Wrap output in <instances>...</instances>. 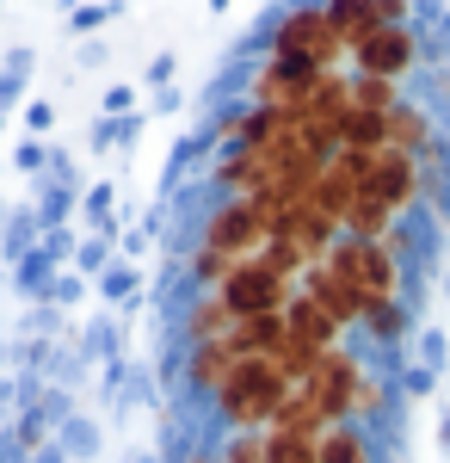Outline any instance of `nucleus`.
<instances>
[{
	"mask_svg": "<svg viewBox=\"0 0 450 463\" xmlns=\"http://www.w3.org/2000/svg\"><path fill=\"white\" fill-rule=\"evenodd\" d=\"M290 390L296 383H290V371L277 358H235V371L222 377V390L210 395V414L222 420V432H266Z\"/></svg>",
	"mask_w": 450,
	"mask_h": 463,
	"instance_id": "obj_1",
	"label": "nucleus"
},
{
	"mask_svg": "<svg viewBox=\"0 0 450 463\" xmlns=\"http://www.w3.org/2000/svg\"><path fill=\"white\" fill-rule=\"evenodd\" d=\"M266 56L296 62V69H314V74H333L346 62V43H340V32H333V19H327L321 0H290L272 25H266Z\"/></svg>",
	"mask_w": 450,
	"mask_h": 463,
	"instance_id": "obj_2",
	"label": "nucleus"
},
{
	"mask_svg": "<svg viewBox=\"0 0 450 463\" xmlns=\"http://www.w3.org/2000/svg\"><path fill=\"white\" fill-rule=\"evenodd\" d=\"M272 241V198H216L198 222V248L222 253V260H253Z\"/></svg>",
	"mask_w": 450,
	"mask_h": 463,
	"instance_id": "obj_3",
	"label": "nucleus"
},
{
	"mask_svg": "<svg viewBox=\"0 0 450 463\" xmlns=\"http://www.w3.org/2000/svg\"><path fill=\"white\" fill-rule=\"evenodd\" d=\"M327 266L346 279L364 303H389V297H408V266L389 241H358V235H340L327 248Z\"/></svg>",
	"mask_w": 450,
	"mask_h": 463,
	"instance_id": "obj_4",
	"label": "nucleus"
},
{
	"mask_svg": "<svg viewBox=\"0 0 450 463\" xmlns=\"http://www.w3.org/2000/svg\"><path fill=\"white\" fill-rule=\"evenodd\" d=\"M370 383V364H364V353H352V340H340V346H327V353L314 358V371L296 383V390L309 395V408L327 420V427H340V420H352V408H358V390Z\"/></svg>",
	"mask_w": 450,
	"mask_h": 463,
	"instance_id": "obj_5",
	"label": "nucleus"
},
{
	"mask_svg": "<svg viewBox=\"0 0 450 463\" xmlns=\"http://www.w3.org/2000/svg\"><path fill=\"white\" fill-rule=\"evenodd\" d=\"M358 198H364V204H377L382 216H395V222H401V216H414L419 198H426L419 161H414V155H401V148H382V155H370Z\"/></svg>",
	"mask_w": 450,
	"mask_h": 463,
	"instance_id": "obj_6",
	"label": "nucleus"
},
{
	"mask_svg": "<svg viewBox=\"0 0 450 463\" xmlns=\"http://www.w3.org/2000/svg\"><path fill=\"white\" fill-rule=\"evenodd\" d=\"M222 303H229V316H284V303L296 297V279H284L277 266H266L259 253L253 260H241L229 279H222V290H216Z\"/></svg>",
	"mask_w": 450,
	"mask_h": 463,
	"instance_id": "obj_7",
	"label": "nucleus"
},
{
	"mask_svg": "<svg viewBox=\"0 0 450 463\" xmlns=\"http://www.w3.org/2000/svg\"><path fill=\"white\" fill-rule=\"evenodd\" d=\"M419 62H426V43L414 25H382L352 50V74H377V80H401V87Z\"/></svg>",
	"mask_w": 450,
	"mask_h": 463,
	"instance_id": "obj_8",
	"label": "nucleus"
},
{
	"mask_svg": "<svg viewBox=\"0 0 450 463\" xmlns=\"http://www.w3.org/2000/svg\"><path fill=\"white\" fill-rule=\"evenodd\" d=\"M314 80L321 74L314 69H296V62H277V56H266L259 69H253V80H247V106H266V111H296L309 106V93H314Z\"/></svg>",
	"mask_w": 450,
	"mask_h": 463,
	"instance_id": "obj_9",
	"label": "nucleus"
},
{
	"mask_svg": "<svg viewBox=\"0 0 450 463\" xmlns=\"http://www.w3.org/2000/svg\"><path fill=\"white\" fill-rule=\"evenodd\" d=\"M272 179L277 174L259 148H222L210 161V192L216 198H259V192H272Z\"/></svg>",
	"mask_w": 450,
	"mask_h": 463,
	"instance_id": "obj_10",
	"label": "nucleus"
},
{
	"mask_svg": "<svg viewBox=\"0 0 450 463\" xmlns=\"http://www.w3.org/2000/svg\"><path fill=\"white\" fill-rule=\"evenodd\" d=\"M229 371H235V346H229V340L179 346V383H185V395H198V402H210V395L222 390Z\"/></svg>",
	"mask_w": 450,
	"mask_h": 463,
	"instance_id": "obj_11",
	"label": "nucleus"
},
{
	"mask_svg": "<svg viewBox=\"0 0 450 463\" xmlns=\"http://www.w3.org/2000/svg\"><path fill=\"white\" fill-rule=\"evenodd\" d=\"M296 290H309L314 303H321V309H327V316L340 321V327H358V321L370 316V303H364V297H358V290L346 285V279H340V272H333V266H327V260H321V266H309V272H303V285Z\"/></svg>",
	"mask_w": 450,
	"mask_h": 463,
	"instance_id": "obj_12",
	"label": "nucleus"
},
{
	"mask_svg": "<svg viewBox=\"0 0 450 463\" xmlns=\"http://www.w3.org/2000/svg\"><path fill=\"white\" fill-rule=\"evenodd\" d=\"M284 334H290V340H303L309 353H327V346H340V340H346V327L327 316L309 290H296V297L284 303Z\"/></svg>",
	"mask_w": 450,
	"mask_h": 463,
	"instance_id": "obj_13",
	"label": "nucleus"
},
{
	"mask_svg": "<svg viewBox=\"0 0 450 463\" xmlns=\"http://www.w3.org/2000/svg\"><path fill=\"white\" fill-rule=\"evenodd\" d=\"M358 334L370 340V346H382V353H395V346H408L419 334V309L408 303V297H389V303H370V316L358 321Z\"/></svg>",
	"mask_w": 450,
	"mask_h": 463,
	"instance_id": "obj_14",
	"label": "nucleus"
},
{
	"mask_svg": "<svg viewBox=\"0 0 450 463\" xmlns=\"http://www.w3.org/2000/svg\"><path fill=\"white\" fill-rule=\"evenodd\" d=\"M389 148H401V155H432L438 148V118L432 106H419V99H401V106L389 111Z\"/></svg>",
	"mask_w": 450,
	"mask_h": 463,
	"instance_id": "obj_15",
	"label": "nucleus"
},
{
	"mask_svg": "<svg viewBox=\"0 0 450 463\" xmlns=\"http://www.w3.org/2000/svg\"><path fill=\"white\" fill-rule=\"evenodd\" d=\"M229 327H235V316H229V303L216 297V290H198L185 309H179V346H204V340H229Z\"/></svg>",
	"mask_w": 450,
	"mask_h": 463,
	"instance_id": "obj_16",
	"label": "nucleus"
},
{
	"mask_svg": "<svg viewBox=\"0 0 450 463\" xmlns=\"http://www.w3.org/2000/svg\"><path fill=\"white\" fill-rule=\"evenodd\" d=\"M321 463H382L377 458V432L358 427V420L327 427V432H321Z\"/></svg>",
	"mask_w": 450,
	"mask_h": 463,
	"instance_id": "obj_17",
	"label": "nucleus"
},
{
	"mask_svg": "<svg viewBox=\"0 0 450 463\" xmlns=\"http://www.w3.org/2000/svg\"><path fill=\"white\" fill-rule=\"evenodd\" d=\"M327 6V19H333V32H340V43H346V56L364 43L370 32H382V13L377 0H321Z\"/></svg>",
	"mask_w": 450,
	"mask_h": 463,
	"instance_id": "obj_18",
	"label": "nucleus"
},
{
	"mask_svg": "<svg viewBox=\"0 0 450 463\" xmlns=\"http://www.w3.org/2000/svg\"><path fill=\"white\" fill-rule=\"evenodd\" d=\"M229 346L235 358H272L284 346V316H241L229 327Z\"/></svg>",
	"mask_w": 450,
	"mask_h": 463,
	"instance_id": "obj_19",
	"label": "nucleus"
},
{
	"mask_svg": "<svg viewBox=\"0 0 450 463\" xmlns=\"http://www.w3.org/2000/svg\"><path fill=\"white\" fill-rule=\"evenodd\" d=\"M408 99V87L401 80H377V74H352V106L358 111H377V118H389V111Z\"/></svg>",
	"mask_w": 450,
	"mask_h": 463,
	"instance_id": "obj_20",
	"label": "nucleus"
},
{
	"mask_svg": "<svg viewBox=\"0 0 450 463\" xmlns=\"http://www.w3.org/2000/svg\"><path fill=\"white\" fill-rule=\"evenodd\" d=\"M266 463H321V439L314 432L266 427Z\"/></svg>",
	"mask_w": 450,
	"mask_h": 463,
	"instance_id": "obj_21",
	"label": "nucleus"
},
{
	"mask_svg": "<svg viewBox=\"0 0 450 463\" xmlns=\"http://www.w3.org/2000/svg\"><path fill=\"white\" fill-rule=\"evenodd\" d=\"M216 458L222 463H266V432H222Z\"/></svg>",
	"mask_w": 450,
	"mask_h": 463,
	"instance_id": "obj_22",
	"label": "nucleus"
},
{
	"mask_svg": "<svg viewBox=\"0 0 450 463\" xmlns=\"http://www.w3.org/2000/svg\"><path fill=\"white\" fill-rule=\"evenodd\" d=\"M111 204H117L111 185H93V192H87V222H93V235H111Z\"/></svg>",
	"mask_w": 450,
	"mask_h": 463,
	"instance_id": "obj_23",
	"label": "nucleus"
},
{
	"mask_svg": "<svg viewBox=\"0 0 450 463\" xmlns=\"http://www.w3.org/2000/svg\"><path fill=\"white\" fill-rule=\"evenodd\" d=\"M25 74H32V56H25V50H19V56H13V69L0 74V106H13V99H19V93H25Z\"/></svg>",
	"mask_w": 450,
	"mask_h": 463,
	"instance_id": "obj_24",
	"label": "nucleus"
},
{
	"mask_svg": "<svg viewBox=\"0 0 450 463\" xmlns=\"http://www.w3.org/2000/svg\"><path fill=\"white\" fill-rule=\"evenodd\" d=\"M419 364H426L432 377L445 371V334H438V327H426V334H419Z\"/></svg>",
	"mask_w": 450,
	"mask_h": 463,
	"instance_id": "obj_25",
	"label": "nucleus"
},
{
	"mask_svg": "<svg viewBox=\"0 0 450 463\" xmlns=\"http://www.w3.org/2000/svg\"><path fill=\"white\" fill-rule=\"evenodd\" d=\"M105 260H111V235H93V241L80 248V260H74V266H80V272H105Z\"/></svg>",
	"mask_w": 450,
	"mask_h": 463,
	"instance_id": "obj_26",
	"label": "nucleus"
},
{
	"mask_svg": "<svg viewBox=\"0 0 450 463\" xmlns=\"http://www.w3.org/2000/svg\"><path fill=\"white\" fill-rule=\"evenodd\" d=\"M99 290L105 297H130V290H136V272H130V266H111V272H99Z\"/></svg>",
	"mask_w": 450,
	"mask_h": 463,
	"instance_id": "obj_27",
	"label": "nucleus"
},
{
	"mask_svg": "<svg viewBox=\"0 0 450 463\" xmlns=\"http://www.w3.org/2000/svg\"><path fill=\"white\" fill-rule=\"evenodd\" d=\"M401 390H408V395H426V390H432V371H426V364L401 371Z\"/></svg>",
	"mask_w": 450,
	"mask_h": 463,
	"instance_id": "obj_28",
	"label": "nucleus"
},
{
	"mask_svg": "<svg viewBox=\"0 0 450 463\" xmlns=\"http://www.w3.org/2000/svg\"><path fill=\"white\" fill-rule=\"evenodd\" d=\"M19 167H25V174H37V167H43V143H25V148H19Z\"/></svg>",
	"mask_w": 450,
	"mask_h": 463,
	"instance_id": "obj_29",
	"label": "nucleus"
},
{
	"mask_svg": "<svg viewBox=\"0 0 450 463\" xmlns=\"http://www.w3.org/2000/svg\"><path fill=\"white\" fill-rule=\"evenodd\" d=\"M105 111H130V87H111L105 93Z\"/></svg>",
	"mask_w": 450,
	"mask_h": 463,
	"instance_id": "obj_30",
	"label": "nucleus"
},
{
	"mask_svg": "<svg viewBox=\"0 0 450 463\" xmlns=\"http://www.w3.org/2000/svg\"><path fill=\"white\" fill-rule=\"evenodd\" d=\"M173 463H222V458H216V445H198L192 458H173Z\"/></svg>",
	"mask_w": 450,
	"mask_h": 463,
	"instance_id": "obj_31",
	"label": "nucleus"
},
{
	"mask_svg": "<svg viewBox=\"0 0 450 463\" xmlns=\"http://www.w3.org/2000/svg\"><path fill=\"white\" fill-rule=\"evenodd\" d=\"M445 290H450V279H445Z\"/></svg>",
	"mask_w": 450,
	"mask_h": 463,
	"instance_id": "obj_32",
	"label": "nucleus"
}]
</instances>
